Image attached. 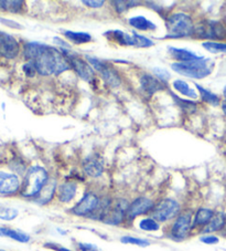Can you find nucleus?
Returning <instances> with one entry per match:
<instances>
[{
    "label": "nucleus",
    "instance_id": "79ce46f5",
    "mask_svg": "<svg viewBox=\"0 0 226 251\" xmlns=\"http://www.w3.org/2000/svg\"><path fill=\"white\" fill-rule=\"evenodd\" d=\"M222 110H223L224 114H225V116H226V102L223 103V104H222Z\"/></svg>",
    "mask_w": 226,
    "mask_h": 251
},
{
    "label": "nucleus",
    "instance_id": "f704fd0d",
    "mask_svg": "<svg viewBox=\"0 0 226 251\" xmlns=\"http://www.w3.org/2000/svg\"><path fill=\"white\" fill-rule=\"evenodd\" d=\"M200 240H201L203 244H205V245H216V244H219V241H220L219 237L213 236V235L203 236L200 238Z\"/></svg>",
    "mask_w": 226,
    "mask_h": 251
},
{
    "label": "nucleus",
    "instance_id": "0eeeda50",
    "mask_svg": "<svg viewBox=\"0 0 226 251\" xmlns=\"http://www.w3.org/2000/svg\"><path fill=\"white\" fill-rule=\"evenodd\" d=\"M99 206H101V201H99L97 195L94 193H88L73 207L71 213L77 217H88V216H93L96 213Z\"/></svg>",
    "mask_w": 226,
    "mask_h": 251
},
{
    "label": "nucleus",
    "instance_id": "e433bc0d",
    "mask_svg": "<svg viewBox=\"0 0 226 251\" xmlns=\"http://www.w3.org/2000/svg\"><path fill=\"white\" fill-rule=\"evenodd\" d=\"M154 72L156 73V75H157L159 79H161L163 81H168L169 77H170L169 72L167 70H164V69H161V68H156Z\"/></svg>",
    "mask_w": 226,
    "mask_h": 251
},
{
    "label": "nucleus",
    "instance_id": "4468645a",
    "mask_svg": "<svg viewBox=\"0 0 226 251\" xmlns=\"http://www.w3.org/2000/svg\"><path fill=\"white\" fill-rule=\"evenodd\" d=\"M140 86L142 92L148 97H151V95H154L156 92H159L164 88L161 81L154 75H143L140 77Z\"/></svg>",
    "mask_w": 226,
    "mask_h": 251
},
{
    "label": "nucleus",
    "instance_id": "1a4fd4ad",
    "mask_svg": "<svg viewBox=\"0 0 226 251\" xmlns=\"http://www.w3.org/2000/svg\"><path fill=\"white\" fill-rule=\"evenodd\" d=\"M192 214H179L171 226L170 236L172 239L178 241L186 239L192 231Z\"/></svg>",
    "mask_w": 226,
    "mask_h": 251
},
{
    "label": "nucleus",
    "instance_id": "2f4dec72",
    "mask_svg": "<svg viewBox=\"0 0 226 251\" xmlns=\"http://www.w3.org/2000/svg\"><path fill=\"white\" fill-rule=\"evenodd\" d=\"M18 214V210L15 208H2L0 209V219L10 222V220H14Z\"/></svg>",
    "mask_w": 226,
    "mask_h": 251
},
{
    "label": "nucleus",
    "instance_id": "393cba45",
    "mask_svg": "<svg viewBox=\"0 0 226 251\" xmlns=\"http://www.w3.org/2000/svg\"><path fill=\"white\" fill-rule=\"evenodd\" d=\"M173 88H175L178 92H180L181 94L185 95V97L193 98V99L198 97L197 92H195L193 89H191L190 85L186 83V82L182 81V80H176L175 82H173Z\"/></svg>",
    "mask_w": 226,
    "mask_h": 251
},
{
    "label": "nucleus",
    "instance_id": "cd10ccee",
    "mask_svg": "<svg viewBox=\"0 0 226 251\" xmlns=\"http://www.w3.org/2000/svg\"><path fill=\"white\" fill-rule=\"evenodd\" d=\"M139 228L143 231H158L160 225L154 218H143L139 222Z\"/></svg>",
    "mask_w": 226,
    "mask_h": 251
},
{
    "label": "nucleus",
    "instance_id": "9b49d317",
    "mask_svg": "<svg viewBox=\"0 0 226 251\" xmlns=\"http://www.w3.org/2000/svg\"><path fill=\"white\" fill-rule=\"evenodd\" d=\"M155 207V202L151 201L150 198L147 197H138L135 201L129 204L128 210H127V218L128 219H135L139 217V216L146 215L148 213H151Z\"/></svg>",
    "mask_w": 226,
    "mask_h": 251
},
{
    "label": "nucleus",
    "instance_id": "c756f323",
    "mask_svg": "<svg viewBox=\"0 0 226 251\" xmlns=\"http://www.w3.org/2000/svg\"><path fill=\"white\" fill-rule=\"evenodd\" d=\"M133 41H134V47L137 48H150L154 46V41H151L150 39H148L143 36H140L136 32H134L133 34Z\"/></svg>",
    "mask_w": 226,
    "mask_h": 251
},
{
    "label": "nucleus",
    "instance_id": "473e14b6",
    "mask_svg": "<svg viewBox=\"0 0 226 251\" xmlns=\"http://www.w3.org/2000/svg\"><path fill=\"white\" fill-rule=\"evenodd\" d=\"M113 5H115V8L117 12H125L127 9L132 7H135V5H138L137 1H114Z\"/></svg>",
    "mask_w": 226,
    "mask_h": 251
},
{
    "label": "nucleus",
    "instance_id": "f03ea898",
    "mask_svg": "<svg viewBox=\"0 0 226 251\" xmlns=\"http://www.w3.org/2000/svg\"><path fill=\"white\" fill-rule=\"evenodd\" d=\"M49 181V175L41 166H32L27 171L20 194L25 198H37Z\"/></svg>",
    "mask_w": 226,
    "mask_h": 251
},
{
    "label": "nucleus",
    "instance_id": "412c9836",
    "mask_svg": "<svg viewBox=\"0 0 226 251\" xmlns=\"http://www.w3.org/2000/svg\"><path fill=\"white\" fill-rule=\"evenodd\" d=\"M56 193V181L49 179L47 184L45 186V188L42 189L40 195L37 197V202L40 205H46L52 201L54 194Z\"/></svg>",
    "mask_w": 226,
    "mask_h": 251
},
{
    "label": "nucleus",
    "instance_id": "a878e982",
    "mask_svg": "<svg viewBox=\"0 0 226 251\" xmlns=\"http://www.w3.org/2000/svg\"><path fill=\"white\" fill-rule=\"evenodd\" d=\"M197 86L198 91L201 94V98H202V101L208 103V104H212V105H219L220 104V98L217 97L216 94L210 92V91L205 90L204 88H202L200 84H195Z\"/></svg>",
    "mask_w": 226,
    "mask_h": 251
},
{
    "label": "nucleus",
    "instance_id": "bb28decb",
    "mask_svg": "<svg viewBox=\"0 0 226 251\" xmlns=\"http://www.w3.org/2000/svg\"><path fill=\"white\" fill-rule=\"evenodd\" d=\"M23 1H0V9L18 14V12H21V10H23Z\"/></svg>",
    "mask_w": 226,
    "mask_h": 251
},
{
    "label": "nucleus",
    "instance_id": "7c9ffc66",
    "mask_svg": "<svg viewBox=\"0 0 226 251\" xmlns=\"http://www.w3.org/2000/svg\"><path fill=\"white\" fill-rule=\"evenodd\" d=\"M120 241L126 245H135L138 247H148L150 242L146 239H141V238H136L132 236H124L120 238Z\"/></svg>",
    "mask_w": 226,
    "mask_h": 251
},
{
    "label": "nucleus",
    "instance_id": "4be33fe9",
    "mask_svg": "<svg viewBox=\"0 0 226 251\" xmlns=\"http://www.w3.org/2000/svg\"><path fill=\"white\" fill-rule=\"evenodd\" d=\"M0 237L10 238V239H14L18 242H23V244L30 241V236L28 233L15 230V229H10L7 227H0Z\"/></svg>",
    "mask_w": 226,
    "mask_h": 251
},
{
    "label": "nucleus",
    "instance_id": "ddd939ff",
    "mask_svg": "<svg viewBox=\"0 0 226 251\" xmlns=\"http://www.w3.org/2000/svg\"><path fill=\"white\" fill-rule=\"evenodd\" d=\"M18 41L10 34L0 31V55L6 59H15L19 54Z\"/></svg>",
    "mask_w": 226,
    "mask_h": 251
},
{
    "label": "nucleus",
    "instance_id": "2eb2a0df",
    "mask_svg": "<svg viewBox=\"0 0 226 251\" xmlns=\"http://www.w3.org/2000/svg\"><path fill=\"white\" fill-rule=\"evenodd\" d=\"M56 193H58L59 201L61 202H64V204H68L76 196L77 184L74 183V181H65V183L59 186Z\"/></svg>",
    "mask_w": 226,
    "mask_h": 251
},
{
    "label": "nucleus",
    "instance_id": "f257e3e1",
    "mask_svg": "<svg viewBox=\"0 0 226 251\" xmlns=\"http://www.w3.org/2000/svg\"><path fill=\"white\" fill-rule=\"evenodd\" d=\"M23 53L24 58L34 64L37 72L41 75H59L71 68L62 51L42 43H25Z\"/></svg>",
    "mask_w": 226,
    "mask_h": 251
},
{
    "label": "nucleus",
    "instance_id": "5701e85b",
    "mask_svg": "<svg viewBox=\"0 0 226 251\" xmlns=\"http://www.w3.org/2000/svg\"><path fill=\"white\" fill-rule=\"evenodd\" d=\"M129 25L137 30H142V31H150V30H156L157 25H156L153 21L146 19L145 17L138 16L133 17L129 19Z\"/></svg>",
    "mask_w": 226,
    "mask_h": 251
},
{
    "label": "nucleus",
    "instance_id": "c85d7f7f",
    "mask_svg": "<svg viewBox=\"0 0 226 251\" xmlns=\"http://www.w3.org/2000/svg\"><path fill=\"white\" fill-rule=\"evenodd\" d=\"M202 46L212 53H226V43L206 41L203 42Z\"/></svg>",
    "mask_w": 226,
    "mask_h": 251
},
{
    "label": "nucleus",
    "instance_id": "6e6552de",
    "mask_svg": "<svg viewBox=\"0 0 226 251\" xmlns=\"http://www.w3.org/2000/svg\"><path fill=\"white\" fill-rule=\"evenodd\" d=\"M61 51H62L65 57L68 58L69 66H71L73 70L76 72V75H79L81 79L89 82V83H93L95 81V73L93 68L90 67L88 62L84 61L83 59L72 54L69 51L62 49V48H61Z\"/></svg>",
    "mask_w": 226,
    "mask_h": 251
},
{
    "label": "nucleus",
    "instance_id": "20e7f679",
    "mask_svg": "<svg viewBox=\"0 0 226 251\" xmlns=\"http://www.w3.org/2000/svg\"><path fill=\"white\" fill-rule=\"evenodd\" d=\"M171 68L179 75L191 77V79H203L212 73L213 63L210 59L201 58L191 62L172 63Z\"/></svg>",
    "mask_w": 226,
    "mask_h": 251
},
{
    "label": "nucleus",
    "instance_id": "6ab92c4d",
    "mask_svg": "<svg viewBox=\"0 0 226 251\" xmlns=\"http://www.w3.org/2000/svg\"><path fill=\"white\" fill-rule=\"evenodd\" d=\"M104 37H106L110 41L118 43L120 46H134L133 36H129L121 30H111V31L104 33Z\"/></svg>",
    "mask_w": 226,
    "mask_h": 251
},
{
    "label": "nucleus",
    "instance_id": "423d86ee",
    "mask_svg": "<svg viewBox=\"0 0 226 251\" xmlns=\"http://www.w3.org/2000/svg\"><path fill=\"white\" fill-rule=\"evenodd\" d=\"M198 38L208 40H221L226 37V28L220 21L207 20L200 24L194 30Z\"/></svg>",
    "mask_w": 226,
    "mask_h": 251
},
{
    "label": "nucleus",
    "instance_id": "ea45409f",
    "mask_svg": "<svg viewBox=\"0 0 226 251\" xmlns=\"http://www.w3.org/2000/svg\"><path fill=\"white\" fill-rule=\"evenodd\" d=\"M0 21H1V23L5 24L6 25H9V27H11V28H17V29H21V28H23V27H21L20 25H18L17 23H15V21L7 20V19H0Z\"/></svg>",
    "mask_w": 226,
    "mask_h": 251
},
{
    "label": "nucleus",
    "instance_id": "37998d69",
    "mask_svg": "<svg viewBox=\"0 0 226 251\" xmlns=\"http://www.w3.org/2000/svg\"><path fill=\"white\" fill-rule=\"evenodd\" d=\"M223 94H224V98H225V102H226V85H225V88H224V90H223Z\"/></svg>",
    "mask_w": 226,
    "mask_h": 251
},
{
    "label": "nucleus",
    "instance_id": "72a5a7b5",
    "mask_svg": "<svg viewBox=\"0 0 226 251\" xmlns=\"http://www.w3.org/2000/svg\"><path fill=\"white\" fill-rule=\"evenodd\" d=\"M175 100L178 102V104L182 107V110L184 111H194L195 107H197V104H195L194 102L186 101V100H182L178 97H175Z\"/></svg>",
    "mask_w": 226,
    "mask_h": 251
},
{
    "label": "nucleus",
    "instance_id": "dca6fc26",
    "mask_svg": "<svg viewBox=\"0 0 226 251\" xmlns=\"http://www.w3.org/2000/svg\"><path fill=\"white\" fill-rule=\"evenodd\" d=\"M215 213L210 208H199L194 215L193 223H192V230L194 228L201 227L202 229L211 222L214 217Z\"/></svg>",
    "mask_w": 226,
    "mask_h": 251
},
{
    "label": "nucleus",
    "instance_id": "7ed1b4c3",
    "mask_svg": "<svg viewBox=\"0 0 226 251\" xmlns=\"http://www.w3.org/2000/svg\"><path fill=\"white\" fill-rule=\"evenodd\" d=\"M168 38H184L194 34L193 20L189 15L177 12L170 15L166 21Z\"/></svg>",
    "mask_w": 226,
    "mask_h": 251
},
{
    "label": "nucleus",
    "instance_id": "4c0bfd02",
    "mask_svg": "<svg viewBox=\"0 0 226 251\" xmlns=\"http://www.w3.org/2000/svg\"><path fill=\"white\" fill-rule=\"evenodd\" d=\"M77 248H79L80 251H99L96 246L92 244H84V242H79Z\"/></svg>",
    "mask_w": 226,
    "mask_h": 251
},
{
    "label": "nucleus",
    "instance_id": "c03bdc74",
    "mask_svg": "<svg viewBox=\"0 0 226 251\" xmlns=\"http://www.w3.org/2000/svg\"><path fill=\"white\" fill-rule=\"evenodd\" d=\"M0 251H5V250H1V249H0Z\"/></svg>",
    "mask_w": 226,
    "mask_h": 251
},
{
    "label": "nucleus",
    "instance_id": "f8f14e48",
    "mask_svg": "<svg viewBox=\"0 0 226 251\" xmlns=\"http://www.w3.org/2000/svg\"><path fill=\"white\" fill-rule=\"evenodd\" d=\"M21 189L19 177L12 173L0 171V195H15Z\"/></svg>",
    "mask_w": 226,
    "mask_h": 251
},
{
    "label": "nucleus",
    "instance_id": "c9c22d12",
    "mask_svg": "<svg viewBox=\"0 0 226 251\" xmlns=\"http://www.w3.org/2000/svg\"><path fill=\"white\" fill-rule=\"evenodd\" d=\"M23 71L25 73V75L32 77V76H34V75H36L37 69H36V67H34V64L32 62L29 61L28 63H25L23 66Z\"/></svg>",
    "mask_w": 226,
    "mask_h": 251
},
{
    "label": "nucleus",
    "instance_id": "39448f33",
    "mask_svg": "<svg viewBox=\"0 0 226 251\" xmlns=\"http://www.w3.org/2000/svg\"><path fill=\"white\" fill-rule=\"evenodd\" d=\"M180 213V205L175 199L167 198L160 201L156 204L153 211H151V218H154L158 223H166L175 217H178Z\"/></svg>",
    "mask_w": 226,
    "mask_h": 251
},
{
    "label": "nucleus",
    "instance_id": "a19ab883",
    "mask_svg": "<svg viewBox=\"0 0 226 251\" xmlns=\"http://www.w3.org/2000/svg\"><path fill=\"white\" fill-rule=\"evenodd\" d=\"M53 249L56 251H72L68 248H64V247H53Z\"/></svg>",
    "mask_w": 226,
    "mask_h": 251
},
{
    "label": "nucleus",
    "instance_id": "a211bd4d",
    "mask_svg": "<svg viewBox=\"0 0 226 251\" xmlns=\"http://www.w3.org/2000/svg\"><path fill=\"white\" fill-rule=\"evenodd\" d=\"M224 228H226V214L217 213L214 215L211 222L201 229V231L203 233H212L223 230Z\"/></svg>",
    "mask_w": 226,
    "mask_h": 251
},
{
    "label": "nucleus",
    "instance_id": "b1692460",
    "mask_svg": "<svg viewBox=\"0 0 226 251\" xmlns=\"http://www.w3.org/2000/svg\"><path fill=\"white\" fill-rule=\"evenodd\" d=\"M63 34L69 41L74 43H88L92 40V37L88 32H74V31H64Z\"/></svg>",
    "mask_w": 226,
    "mask_h": 251
},
{
    "label": "nucleus",
    "instance_id": "aec40b11",
    "mask_svg": "<svg viewBox=\"0 0 226 251\" xmlns=\"http://www.w3.org/2000/svg\"><path fill=\"white\" fill-rule=\"evenodd\" d=\"M169 53H170V55L173 59L178 60V61H180L181 63L195 61V60H199L202 58L186 49H180V48H173V47L169 48Z\"/></svg>",
    "mask_w": 226,
    "mask_h": 251
},
{
    "label": "nucleus",
    "instance_id": "f3484780",
    "mask_svg": "<svg viewBox=\"0 0 226 251\" xmlns=\"http://www.w3.org/2000/svg\"><path fill=\"white\" fill-rule=\"evenodd\" d=\"M83 170L86 175L90 177H99L104 173V166L101 161L96 157H89L83 164Z\"/></svg>",
    "mask_w": 226,
    "mask_h": 251
},
{
    "label": "nucleus",
    "instance_id": "9d476101",
    "mask_svg": "<svg viewBox=\"0 0 226 251\" xmlns=\"http://www.w3.org/2000/svg\"><path fill=\"white\" fill-rule=\"evenodd\" d=\"M88 60H89V62L92 64V66L96 69L99 73H101L103 79L105 80V82L108 85L113 86V88H117V86L120 85L121 80L119 77V75L117 73L115 69H113L112 67L107 66L105 62L97 58L88 57Z\"/></svg>",
    "mask_w": 226,
    "mask_h": 251
},
{
    "label": "nucleus",
    "instance_id": "58836bf2",
    "mask_svg": "<svg viewBox=\"0 0 226 251\" xmlns=\"http://www.w3.org/2000/svg\"><path fill=\"white\" fill-rule=\"evenodd\" d=\"M83 3L90 8H101L105 2H104L103 0H97V1H92V0H84Z\"/></svg>",
    "mask_w": 226,
    "mask_h": 251
}]
</instances>
